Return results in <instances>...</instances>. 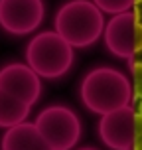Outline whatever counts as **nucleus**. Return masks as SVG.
<instances>
[{"instance_id": "obj_14", "label": "nucleus", "mask_w": 142, "mask_h": 150, "mask_svg": "<svg viewBox=\"0 0 142 150\" xmlns=\"http://www.w3.org/2000/svg\"><path fill=\"white\" fill-rule=\"evenodd\" d=\"M138 115H142V99H140V107H138Z\"/></svg>"}, {"instance_id": "obj_7", "label": "nucleus", "mask_w": 142, "mask_h": 150, "mask_svg": "<svg viewBox=\"0 0 142 150\" xmlns=\"http://www.w3.org/2000/svg\"><path fill=\"white\" fill-rule=\"evenodd\" d=\"M134 117L136 111L130 105L105 112L99 122V134L107 146L114 150H128L134 142Z\"/></svg>"}, {"instance_id": "obj_13", "label": "nucleus", "mask_w": 142, "mask_h": 150, "mask_svg": "<svg viewBox=\"0 0 142 150\" xmlns=\"http://www.w3.org/2000/svg\"><path fill=\"white\" fill-rule=\"evenodd\" d=\"M132 148L142 150V115H138V112L134 117V142H132Z\"/></svg>"}, {"instance_id": "obj_4", "label": "nucleus", "mask_w": 142, "mask_h": 150, "mask_svg": "<svg viewBox=\"0 0 142 150\" xmlns=\"http://www.w3.org/2000/svg\"><path fill=\"white\" fill-rule=\"evenodd\" d=\"M40 134L44 136L47 148L52 150H69L73 148L79 136L81 125L79 119L67 107H49L36 120Z\"/></svg>"}, {"instance_id": "obj_15", "label": "nucleus", "mask_w": 142, "mask_h": 150, "mask_svg": "<svg viewBox=\"0 0 142 150\" xmlns=\"http://www.w3.org/2000/svg\"><path fill=\"white\" fill-rule=\"evenodd\" d=\"M132 2H134V6H136V4H140L142 0H132Z\"/></svg>"}, {"instance_id": "obj_8", "label": "nucleus", "mask_w": 142, "mask_h": 150, "mask_svg": "<svg viewBox=\"0 0 142 150\" xmlns=\"http://www.w3.org/2000/svg\"><path fill=\"white\" fill-rule=\"evenodd\" d=\"M0 89L8 91L10 95L20 99L26 105H34L40 97V75L30 67L22 63H10L0 69Z\"/></svg>"}, {"instance_id": "obj_2", "label": "nucleus", "mask_w": 142, "mask_h": 150, "mask_svg": "<svg viewBox=\"0 0 142 150\" xmlns=\"http://www.w3.org/2000/svg\"><path fill=\"white\" fill-rule=\"evenodd\" d=\"M103 30V10L89 0H71L55 16V32L75 47L95 44Z\"/></svg>"}, {"instance_id": "obj_3", "label": "nucleus", "mask_w": 142, "mask_h": 150, "mask_svg": "<svg viewBox=\"0 0 142 150\" xmlns=\"http://www.w3.org/2000/svg\"><path fill=\"white\" fill-rule=\"evenodd\" d=\"M26 59L42 77H61L73 61V45L57 32L37 34L26 50Z\"/></svg>"}, {"instance_id": "obj_9", "label": "nucleus", "mask_w": 142, "mask_h": 150, "mask_svg": "<svg viewBox=\"0 0 142 150\" xmlns=\"http://www.w3.org/2000/svg\"><path fill=\"white\" fill-rule=\"evenodd\" d=\"M2 148L6 150H45L44 136L40 134L36 125L30 122H18L14 127H10L4 140H2Z\"/></svg>"}, {"instance_id": "obj_5", "label": "nucleus", "mask_w": 142, "mask_h": 150, "mask_svg": "<svg viewBox=\"0 0 142 150\" xmlns=\"http://www.w3.org/2000/svg\"><path fill=\"white\" fill-rule=\"evenodd\" d=\"M107 47L117 57L132 59L138 52H142V22L140 10L120 12L111 18L105 28Z\"/></svg>"}, {"instance_id": "obj_10", "label": "nucleus", "mask_w": 142, "mask_h": 150, "mask_svg": "<svg viewBox=\"0 0 142 150\" xmlns=\"http://www.w3.org/2000/svg\"><path fill=\"white\" fill-rule=\"evenodd\" d=\"M28 112L30 105L22 103L8 91L0 89V127H14L18 122H24Z\"/></svg>"}, {"instance_id": "obj_6", "label": "nucleus", "mask_w": 142, "mask_h": 150, "mask_svg": "<svg viewBox=\"0 0 142 150\" xmlns=\"http://www.w3.org/2000/svg\"><path fill=\"white\" fill-rule=\"evenodd\" d=\"M44 20L42 0H0V24L10 34H30Z\"/></svg>"}, {"instance_id": "obj_1", "label": "nucleus", "mask_w": 142, "mask_h": 150, "mask_svg": "<svg viewBox=\"0 0 142 150\" xmlns=\"http://www.w3.org/2000/svg\"><path fill=\"white\" fill-rule=\"evenodd\" d=\"M134 91L126 75L111 67L93 69L81 85V99L93 112L105 115L132 103Z\"/></svg>"}, {"instance_id": "obj_11", "label": "nucleus", "mask_w": 142, "mask_h": 150, "mask_svg": "<svg viewBox=\"0 0 142 150\" xmlns=\"http://www.w3.org/2000/svg\"><path fill=\"white\" fill-rule=\"evenodd\" d=\"M103 12H109V14H120V12H126L134 6L132 0H93Z\"/></svg>"}, {"instance_id": "obj_12", "label": "nucleus", "mask_w": 142, "mask_h": 150, "mask_svg": "<svg viewBox=\"0 0 142 150\" xmlns=\"http://www.w3.org/2000/svg\"><path fill=\"white\" fill-rule=\"evenodd\" d=\"M130 73H132V81H134V95L142 99V61H132L130 63Z\"/></svg>"}]
</instances>
